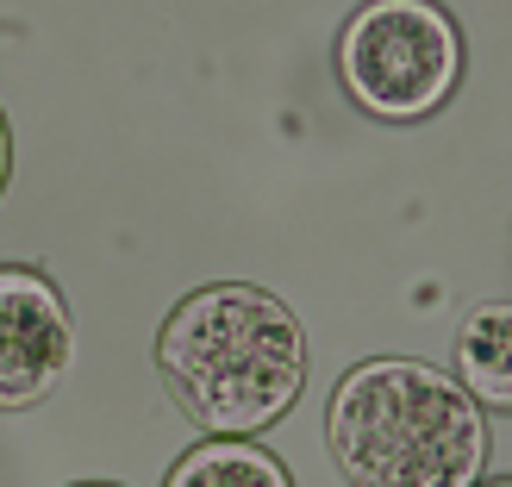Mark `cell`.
Masks as SVG:
<instances>
[{
  "label": "cell",
  "instance_id": "1",
  "mask_svg": "<svg viewBox=\"0 0 512 487\" xmlns=\"http://www.w3.org/2000/svg\"><path fill=\"white\" fill-rule=\"evenodd\" d=\"M306 331L250 281L194 288L157 331V375L207 438H263L306 388Z\"/></svg>",
  "mask_w": 512,
  "mask_h": 487
},
{
  "label": "cell",
  "instance_id": "2",
  "mask_svg": "<svg viewBox=\"0 0 512 487\" xmlns=\"http://www.w3.org/2000/svg\"><path fill=\"white\" fill-rule=\"evenodd\" d=\"M325 444L350 487H481L488 469L481 406L419 356L356 363L325 406Z\"/></svg>",
  "mask_w": 512,
  "mask_h": 487
},
{
  "label": "cell",
  "instance_id": "3",
  "mask_svg": "<svg viewBox=\"0 0 512 487\" xmlns=\"http://www.w3.org/2000/svg\"><path fill=\"white\" fill-rule=\"evenodd\" d=\"M338 82L369 119H431L463 82V32L438 0H363L338 32Z\"/></svg>",
  "mask_w": 512,
  "mask_h": 487
},
{
  "label": "cell",
  "instance_id": "4",
  "mask_svg": "<svg viewBox=\"0 0 512 487\" xmlns=\"http://www.w3.org/2000/svg\"><path fill=\"white\" fill-rule=\"evenodd\" d=\"M75 356V325L57 281L38 269H0V413L38 406Z\"/></svg>",
  "mask_w": 512,
  "mask_h": 487
},
{
  "label": "cell",
  "instance_id": "5",
  "mask_svg": "<svg viewBox=\"0 0 512 487\" xmlns=\"http://www.w3.org/2000/svg\"><path fill=\"white\" fill-rule=\"evenodd\" d=\"M456 381L475 406L512 413V300H481L456 325Z\"/></svg>",
  "mask_w": 512,
  "mask_h": 487
},
{
  "label": "cell",
  "instance_id": "6",
  "mask_svg": "<svg viewBox=\"0 0 512 487\" xmlns=\"http://www.w3.org/2000/svg\"><path fill=\"white\" fill-rule=\"evenodd\" d=\"M163 487H294V475L281 469V456L250 444V438H219L194 444L182 463L169 469Z\"/></svg>",
  "mask_w": 512,
  "mask_h": 487
},
{
  "label": "cell",
  "instance_id": "7",
  "mask_svg": "<svg viewBox=\"0 0 512 487\" xmlns=\"http://www.w3.org/2000/svg\"><path fill=\"white\" fill-rule=\"evenodd\" d=\"M7 169H13V138H7V113H0V188H7Z\"/></svg>",
  "mask_w": 512,
  "mask_h": 487
},
{
  "label": "cell",
  "instance_id": "8",
  "mask_svg": "<svg viewBox=\"0 0 512 487\" xmlns=\"http://www.w3.org/2000/svg\"><path fill=\"white\" fill-rule=\"evenodd\" d=\"M488 487H512V475H506V481H488Z\"/></svg>",
  "mask_w": 512,
  "mask_h": 487
},
{
  "label": "cell",
  "instance_id": "9",
  "mask_svg": "<svg viewBox=\"0 0 512 487\" xmlns=\"http://www.w3.org/2000/svg\"><path fill=\"white\" fill-rule=\"evenodd\" d=\"M82 487H107V481H82Z\"/></svg>",
  "mask_w": 512,
  "mask_h": 487
}]
</instances>
